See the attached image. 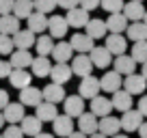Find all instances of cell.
<instances>
[{"label": "cell", "instance_id": "26", "mask_svg": "<svg viewBox=\"0 0 147 138\" xmlns=\"http://www.w3.org/2000/svg\"><path fill=\"white\" fill-rule=\"evenodd\" d=\"M52 56H54L56 63H69L74 58V48L69 41H59L52 50Z\"/></svg>", "mask_w": 147, "mask_h": 138}, {"label": "cell", "instance_id": "23", "mask_svg": "<svg viewBox=\"0 0 147 138\" xmlns=\"http://www.w3.org/2000/svg\"><path fill=\"white\" fill-rule=\"evenodd\" d=\"M52 67H54V65L50 63L48 56H37V58L32 60V65H30V71H32L35 78H46V76L52 74Z\"/></svg>", "mask_w": 147, "mask_h": 138}, {"label": "cell", "instance_id": "14", "mask_svg": "<svg viewBox=\"0 0 147 138\" xmlns=\"http://www.w3.org/2000/svg\"><path fill=\"white\" fill-rule=\"evenodd\" d=\"M91 112L97 117V119H104V117H108L110 115V110H113V101L108 99V97H102V95H97V97H93L91 99Z\"/></svg>", "mask_w": 147, "mask_h": 138}, {"label": "cell", "instance_id": "44", "mask_svg": "<svg viewBox=\"0 0 147 138\" xmlns=\"http://www.w3.org/2000/svg\"><path fill=\"white\" fill-rule=\"evenodd\" d=\"M80 7L84 11H93L97 7H102V0H80Z\"/></svg>", "mask_w": 147, "mask_h": 138}, {"label": "cell", "instance_id": "41", "mask_svg": "<svg viewBox=\"0 0 147 138\" xmlns=\"http://www.w3.org/2000/svg\"><path fill=\"white\" fill-rule=\"evenodd\" d=\"M2 138H24V132L20 125H9V127L2 132Z\"/></svg>", "mask_w": 147, "mask_h": 138}, {"label": "cell", "instance_id": "45", "mask_svg": "<svg viewBox=\"0 0 147 138\" xmlns=\"http://www.w3.org/2000/svg\"><path fill=\"white\" fill-rule=\"evenodd\" d=\"M59 2V7H63L65 11H69V9H76V7L80 5V0H56Z\"/></svg>", "mask_w": 147, "mask_h": 138}, {"label": "cell", "instance_id": "12", "mask_svg": "<svg viewBox=\"0 0 147 138\" xmlns=\"http://www.w3.org/2000/svg\"><path fill=\"white\" fill-rule=\"evenodd\" d=\"M65 17H67V24L71 28H84L89 24V11H84L82 7H76V9H69L67 11V15H65Z\"/></svg>", "mask_w": 147, "mask_h": 138}, {"label": "cell", "instance_id": "2", "mask_svg": "<svg viewBox=\"0 0 147 138\" xmlns=\"http://www.w3.org/2000/svg\"><path fill=\"white\" fill-rule=\"evenodd\" d=\"M78 88H80V97H84V99H93V97L100 95L102 84H100V80L91 74V76H87V78L80 80V86Z\"/></svg>", "mask_w": 147, "mask_h": 138}, {"label": "cell", "instance_id": "38", "mask_svg": "<svg viewBox=\"0 0 147 138\" xmlns=\"http://www.w3.org/2000/svg\"><path fill=\"white\" fill-rule=\"evenodd\" d=\"M125 2L123 0H102V9L108 13H123Z\"/></svg>", "mask_w": 147, "mask_h": 138}, {"label": "cell", "instance_id": "52", "mask_svg": "<svg viewBox=\"0 0 147 138\" xmlns=\"http://www.w3.org/2000/svg\"><path fill=\"white\" fill-rule=\"evenodd\" d=\"M89 138H108V136H104V134L97 132V134H93V136H89Z\"/></svg>", "mask_w": 147, "mask_h": 138}, {"label": "cell", "instance_id": "24", "mask_svg": "<svg viewBox=\"0 0 147 138\" xmlns=\"http://www.w3.org/2000/svg\"><path fill=\"white\" fill-rule=\"evenodd\" d=\"M20 30H22V28H20V17H15L13 13L0 15V35L11 37V35H15V32H20Z\"/></svg>", "mask_w": 147, "mask_h": 138}, {"label": "cell", "instance_id": "37", "mask_svg": "<svg viewBox=\"0 0 147 138\" xmlns=\"http://www.w3.org/2000/svg\"><path fill=\"white\" fill-rule=\"evenodd\" d=\"M132 56L136 63H141V65H145L147 63V41H136L132 46Z\"/></svg>", "mask_w": 147, "mask_h": 138}, {"label": "cell", "instance_id": "33", "mask_svg": "<svg viewBox=\"0 0 147 138\" xmlns=\"http://www.w3.org/2000/svg\"><path fill=\"white\" fill-rule=\"evenodd\" d=\"M35 13V0H15L13 7V15L20 19H28Z\"/></svg>", "mask_w": 147, "mask_h": 138}, {"label": "cell", "instance_id": "7", "mask_svg": "<svg viewBox=\"0 0 147 138\" xmlns=\"http://www.w3.org/2000/svg\"><path fill=\"white\" fill-rule=\"evenodd\" d=\"M71 71L76 76H80V78H87V76H91L93 71V63H91V56L89 54H78L71 58Z\"/></svg>", "mask_w": 147, "mask_h": 138}, {"label": "cell", "instance_id": "39", "mask_svg": "<svg viewBox=\"0 0 147 138\" xmlns=\"http://www.w3.org/2000/svg\"><path fill=\"white\" fill-rule=\"evenodd\" d=\"M59 7V2L56 0H35V11H39V13H52V11Z\"/></svg>", "mask_w": 147, "mask_h": 138}, {"label": "cell", "instance_id": "16", "mask_svg": "<svg viewBox=\"0 0 147 138\" xmlns=\"http://www.w3.org/2000/svg\"><path fill=\"white\" fill-rule=\"evenodd\" d=\"M24 108H26V106H24V104H20V101H15V104L11 101L9 106L2 110V115H5V121H7V123H11V125L22 123L24 117H26V115H24Z\"/></svg>", "mask_w": 147, "mask_h": 138}, {"label": "cell", "instance_id": "50", "mask_svg": "<svg viewBox=\"0 0 147 138\" xmlns=\"http://www.w3.org/2000/svg\"><path fill=\"white\" fill-rule=\"evenodd\" d=\"M35 138H54V134H43V132H41L39 136H35Z\"/></svg>", "mask_w": 147, "mask_h": 138}, {"label": "cell", "instance_id": "13", "mask_svg": "<svg viewBox=\"0 0 147 138\" xmlns=\"http://www.w3.org/2000/svg\"><path fill=\"white\" fill-rule=\"evenodd\" d=\"M41 91H43V101H50V104H61V101H65V97H67L63 84H56V82L43 86Z\"/></svg>", "mask_w": 147, "mask_h": 138}, {"label": "cell", "instance_id": "42", "mask_svg": "<svg viewBox=\"0 0 147 138\" xmlns=\"http://www.w3.org/2000/svg\"><path fill=\"white\" fill-rule=\"evenodd\" d=\"M13 7H15V0H0V15L13 13Z\"/></svg>", "mask_w": 147, "mask_h": 138}, {"label": "cell", "instance_id": "31", "mask_svg": "<svg viewBox=\"0 0 147 138\" xmlns=\"http://www.w3.org/2000/svg\"><path fill=\"white\" fill-rule=\"evenodd\" d=\"M84 30H87V35L91 39H106L108 28H106L104 19H89V24L84 26Z\"/></svg>", "mask_w": 147, "mask_h": 138}, {"label": "cell", "instance_id": "32", "mask_svg": "<svg viewBox=\"0 0 147 138\" xmlns=\"http://www.w3.org/2000/svg\"><path fill=\"white\" fill-rule=\"evenodd\" d=\"M110 101H113V108H117V110H121V112L132 110V95H130L125 88L123 91H117Z\"/></svg>", "mask_w": 147, "mask_h": 138}, {"label": "cell", "instance_id": "5", "mask_svg": "<svg viewBox=\"0 0 147 138\" xmlns=\"http://www.w3.org/2000/svg\"><path fill=\"white\" fill-rule=\"evenodd\" d=\"M69 43H71L74 52H78V54H89V52L95 48V39H91L87 32H76V35L69 39Z\"/></svg>", "mask_w": 147, "mask_h": 138}, {"label": "cell", "instance_id": "40", "mask_svg": "<svg viewBox=\"0 0 147 138\" xmlns=\"http://www.w3.org/2000/svg\"><path fill=\"white\" fill-rule=\"evenodd\" d=\"M15 52V43L13 37H7V35H0V54H13Z\"/></svg>", "mask_w": 147, "mask_h": 138}, {"label": "cell", "instance_id": "35", "mask_svg": "<svg viewBox=\"0 0 147 138\" xmlns=\"http://www.w3.org/2000/svg\"><path fill=\"white\" fill-rule=\"evenodd\" d=\"M54 37H50V35H46L43 32L41 37H37V43H35V50H37V54L39 56H50L52 54V50H54Z\"/></svg>", "mask_w": 147, "mask_h": 138}, {"label": "cell", "instance_id": "53", "mask_svg": "<svg viewBox=\"0 0 147 138\" xmlns=\"http://www.w3.org/2000/svg\"><path fill=\"white\" fill-rule=\"evenodd\" d=\"M5 123H7V121H5V115H2V110H0V127H2Z\"/></svg>", "mask_w": 147, "mask_h": 138}, {"label": "cell", "instance_id": "30", "mask_svg": "<svg viewBox=\"0 0 147 138\" xmlns=\"http://www.w3.org/2000/svg\"><path fill=\"white\" fill-rule=\"evenodd\" d=\"M37 110V119L41 121V123H48V121H54L56 117V104H50V101H41V104H39V106L35 108Z\"/></svg>", "mask_w": 147, "mask_h": 138}, {"label": "cell", "instance_id": "18", "mask_svg": "<svg viewBox=\"0 0 147 138\" xmlns=\"http://www.w3.org/2000/svg\"><path fill=\"white\" fill-rule=\"evenodd\" d=\"M32 60H35V56L28 50H15L13 54L9 56V63H11L13 69H28L32 65Z\"/></svg>", "mask_w": 147, "mask_h": 138}, {"label": "cell", "instance_id": "47", "mask_svg": "<svg viewBox=\"0 0 147 138\" xmlns=\"http://www.w3.org/2000/svg\"><path fill=\"white\" fill-rule=\"evenodd\" d=\"M138 112H141L143 117H147V95H143L141 99H138Z\"/></svg>", "mask_w": 147, "mask_h": 138}, {"label": "cell", "instance_id": "34", "mask_svg": "<svg viewBox=\"0 0 147 138\" xmlns=\"http://www.w3.org/2000/svg\"><path fill=\"white\" fill-rule=\"evenodd\" d=\"M41 121L37 119V117H24V121L20 123V127H22V132H24V136H39L41 134Z\"/></svg>", "mask_w": 147, "mask_h": 138}, {"label": "cell", "instance_id": "4", "mask_svg": "<svg viewBox=\"0 0 147 138\" xmlns=\"http://www.w3.org/2000/svg\"><path fill=\"white\" fill-rule=\"evenodd\" d=\"M100 84H102V91L104 93H113V95H115V93L121 91V86H123V78H121V74H117V71H106L100 78Z\"/></svg>", "mask_w": 147, "mask_h": 138}, {"label": "cell", "instance_id": "19", "mask_svg": "<svg viewBox=\"0 0 147 138\" xmlns=\"http://www.w3.org/2000/svg\"><path fill=\"white\" fill-rule=\"evenodd\" d=\"M71 76H74V71H71V65L69 63H56L54 67H52L50 78H52V82H56V84H65V82L71 80Z\"/></svg>", "mask_w": 147, "mask_h": 138}, {"label": "cell", "instance_id": "21", "mask_svg": "<svg viewBox=\"0 0 147 138\" xmlns=\"http://www.w3.org/2000/svg\"><path fill=\"white\" fill-rule=\"evenodd\" d=\"M13 43H15V50H30L32 46L37 43V37L32 30H20L13 35Z\"/></svg>", "mask_w": 147, "mask_h": 138}, {"label": "cell", "instance_id": "49", "mask_svg": "<svg viewBox=\"0 0 147 138\" xmlns=\"http://www.w3.org/2000/svg\"><path fill=\"white\" fill-rule=\"evenodd\" d=\"M67 138H89L87 134H82V132H74L71 136H67Z\"/></svg>", "mask_w": 147, "mask_h": 138}, {"label": "cell", "instance_id": "36", "mask_svg": "<svg viewBox=\"0 0 147 138\" xmlns=\"http://www.w3.org/2000/svg\"><path fill=\"white\" fill-rule=\"evenodd\" d=\"M128 39L136 41H147V24L145 22H132L128 26Z\"/></svg>", "mask_w": 147, "mask_h": 138}, {"label": "cell", "instance_id": "57", "mask_svg": "<svg viewBox=\"0 0 147 138\" xmlns=\"http://www.w3.org/2000/svg\"><path fill=\"white\" fill-rule=\"evenodd\" d=\"M138 2H143V0H138Z\"/></svg>", "mask_w": 147, "mask_h": 138}, {"label": "cell", "instance_id": "9", "mask_svg": "<svg viewBox=\"0 0 147 138\" xmlns=\"http://www.w3.org/2000/svg\"><path fill=\"white\" fill-rule=\"evenodd\" d=\"M123 88L130 93V95H143L147 88V80L143 78L141 74H132L123 78Z\"/></svg>", "mask_w": 147, "mask_h": 138}, {"label": "cell", "instance_id": "48", "mask_svg": "<svg viewBox=\"0 0 147 138\" xmlns=\"http://www.w3.org/2000/svg\"><path fill=\"white\" fill-rule=\"evenodd\" d=\"M138 134H141V138H147V121H143V125L138 127Z\"/></svg>", "mask_w": 147, "mask_h": 138}, {"label": "cell", "instance_id": "10", "mask_svg": "<svg viewBox=\"0 0 147 138\" xmlns=\"http://www.w3.org/2000/svg\"><path fill=\"white\" fill-rule=\"evenodd\" d=\"M106 50H108L113 56H121V54H125V50H128V41H125L123 35L110 32L108 37H106Z\"/></svg>", "mask_w": 147, "mask_h": 138}, {"label": "cell", "instance_id": "6", "mask_svg": "<svg viewBox=\"0 0 147 138\" xmlns=\"http://www.w3.org/2000/svg\"><path fill=\"white\" fill-rule=\"evenodd\" d=\"M43 101V91L41 88H37V86H26L20 91V104H24V106H32L37 108L39 104Z\"/></svg>", "mask_w": 147, "mask_h": 138}, {"label": "cell", "instance_id": "17", "mask_svg": "<svg viewBox=\"0 0 147 138\" xmlns=\"http://www.w3.org/2000/svg\"><path fill=\"white\" fill-rule=\"evenodd\" d=\"M52 127H54V134L56 136H71L74 134V119L67 115H59L54 121H52Z\"/></svg>", "mask_w": 147, "mask_h": 138}, {"label": "cell", "instance_id": "1", "mask_svg": "<svg viewBox=\"0 0 147 138\" xmlns=\"http://www.w3.org/2000/svg\"><path fill=\"white\" fill-rule=\"evenodd\" d=\"M67 30H69V24H67L65 15H52V17H48V35L50 37L61 41V37H65Z\"/></svg>", "mask_w": 147, "mask_h": 138}, {"label": "cell", "instance_id": "8", "mask_svg": "<svg viewBox=\"0 0 147 138\" xmlns=\"http://www.w3.org/2000/svg\"><path fill=\"white\" fill-rule=\"evenodd\" d=\"M78 132L87 134V136H93V134L100 132V121H97V117L91 110L84 112L82 117H78Z\"/></svg>", "mask_w": 147, "mask_h": 138}, {"label": "cell", "instance_id": "56", "mask_svg": "<svg viewBox=\"0 0 147 138\" xmlns=\"http://www.w3.org/2000/svg\"><path fill=\"white\" fill-rule=\"evenodd\" d=\"M0 138H2V134H0Z\"/></svg>", "mask_w": 147, "mask_h": 138}, {"label": "cell", "instance_id": "55", "mask_svg": "<svg viewBox=\"0 0 147 138\" xmlns=\"http://www.w3.org/2000/svg\"><path fill=\"white\" fill-rule=\"evenodd\" d=\"M145 24H147V13H145Z\"/></svg>", "mask_w": 147, "mask_h": 138}, {"label": "cell", "instance_id": "20", "mask_svg": "<svg viewBox=\"0 0 147 138\" xmlns=\"http://www.w3.org/2000/svg\"><path fill=\"white\" fill-rule=\"evenodd\" d=\"M9 82H11V86L13 88H26V86H30V82H32V74L30 71H26V69H13L11 71V76H9Z\"/></svg>", "mask_w": 147, "mask_h": 138}, {"label": "cell", "instance_id": "27", "mask_svg": "<svg viewBox=\"0 0 147 138\" xmlns=\"http://www.w3.org/2000/svg\"><path fill=\"white\" fill-rule=\"evenodd\" d=\"M121 129V119H115V117H104V119H100V134H104V136H117Z\"/></svg>", "mask_w": 147, "mask_h": 138}, {"label": "cell", "instance_id": "54", "mask_svg": "<svg viewBox=\"0 0 147 138\" xmlns=\"http://www.w3.org/2000/svg\"><path fill=\"white\" fill-rule=\"evenodd\" d=\"M113 138H128V134H117V136H113Z\"/></svg>", "mask_w": 147, "mask_h": 138}, {"label": "cell", "instance_id": "3", "mask_svg": "<svg viewBox=\"0 0 147 138\" xmlns=\"http://www.w3.org/2000/svg\"><path fill=\"white\" fill-rule=\"evenodd\" d=\"M63 108H65V115L76 119V117H82L84 115V97L80 95H67L63 101Z\"/></svg>", "mask_w": 147, "mask_h": 138}, {"label": "cell", "instance_id": "11", "mask_svg": "<svg viewBox=\"0 0 147 138\" xmlns=\"http://www.w3.org/2000/svg\"><path fill=\"white\" fill-rule=\"evenodd\" d=\"M143 125V115L138 110H128L123 112V117H121V129H125V132H138V127Z\"/></svg>", "mask_w": 147, "mask_h": 138}, {"label": "cell", "instance_id": "22", "mask_svg": "<svg viewBox=\"0 0 147 138\" xmlns=\"http://www.w3.org/2000/svg\"><path fill=\"white\" fill-rule=\"evenodd\" d=\"M115 71L121 76H132L136 71V60L128 54H121V56H115Z\"/></svg>", "mask_w": 147, "mask_h": 138}, {"label": "cell", "instance_id": "15", "mask_svg": "<svg viewBox=\"0 0 147 138\" xmlns=\"http://www.w3.org/2000/svg\"><path fill=\"white\" fill-rule=\"evenodd\" d=\"M89 56H91L93 67H100V69H106L110 65V60H113V54L106 50V46H95Z\"/></svg>", "mask_w": 147, "mask_h": 138}, {"label": "cell", "instance_id": "28", "mask_svg": "<svg viewBox=\"0 0 147 138\" xmlns=\"http://www.w3.org/2000/svg\"><path fill=\"white\" fill-rule=\"evenodd\" d=\"M28 30H32L35 35H43V32L48 30V15L35 11V13L28 17Z\"/></svg>", "mask_w": 147, "mask_h": 138}, {"label": "cell", "instance_id": "51", "mask_svg": "<svg viewBox=\"0 0 147 138\" xmlns=\"http://www.w3.org/2000/svg\"><path fill=\"white\" fill-rule=\"evenodd\" d=\"M141 76H143V78H145V80H147V63H145V65H143V69H141Z\"/></svg>", "mask_w": 147, "mask_h": 138}, {"label": "cell", "instance_id": "43", "mask_svg": "<svg viewBox=\"0 0 147 138\" xmlns=\"http://www.w3.org/2000/svg\"><path fill=\"white\" fill-rule=\"evenodd\" d=\"M11 71H13V67H11V63L7 58H0V78H9Z\"/></svg>", "mask_w": 147, "mask_h": 138}, {"label": "cell", "instance_id": "25", "mask_svg": "<svg viewBox=\"0 0 147 138\" xmlns=\"http://www.w3.org/2000/svg\"><path fill=\"white\" fill-rule=\"evenodd\" d=\"M145 7H143V2H138V0H132V2H125L123 7V15L130 19V22H141V19H145Z\"/></svg>", "mask_w": 147, "mask_h": 138}, {"label": "cell", "instance_id": "46", "mask_svg": "<svg viewBox=\"0 0 147 138\" xmlns=\"http://www.w3.org/2000/svg\"><path fill=\"white\" fill-rule=\"evenodd\" d=\"M11 104V99H9V93L5 91V88H0V110H5L7 106Z\"/></svg>", "mask_w": 147, "mask_h": 138}, {"label": "cell", "instance_id": "29", "mask_svg": "<svg viewBox=\"0 0 147 138\" xmlns=\"http://www.w3.org/2000/svg\"><path fill=\"white\" fill-rule=\"evenodd\" d=\"M106 28L115 35H121L123 30H128V17L123 13H110V17L106 19Z\"/></svg>", "mask_w": 147, "mask_h": 138}]
</instances>
